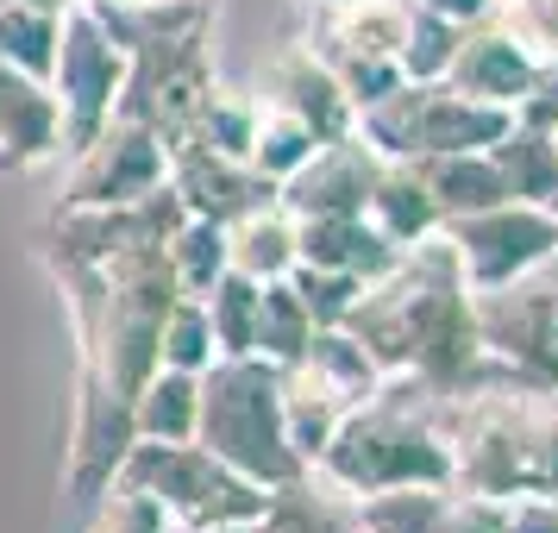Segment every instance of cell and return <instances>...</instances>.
<instances>
[{"label":"cell","mask_w":558,"mask_h":533,"mask_svg":"<svg viewBox=\"0 0 558 533\" xmlns=\"http://www.w3.org/2000/svg\"><path fill=\"white\" fill-rule=\"evenodd\" d=\"M214 358H220V346H214V327H207V302L202 295H177L170 314H163V327H157V364L202 377Z\"/></svg>","instance_id":"cell-14"},{"label":"cell","mask_w":558,"mask_h":533,"mask_svg":"<svg viewBox=\"0 0 558 533\" xmlns=\"http://www.w3.org/2000/svg\"><path fill=\"white\" fill-rule=\"evenodd\" d=\"M163 182L177 189V202L189 207V214L220 220V227H232L239 214H252V207H264L277 195L245 157H220V152H207V145H189V138L170 145V177Z\"/></svg>","instance_id":"cell-6"},{"label":"cell","mask_w":558,"mask_h":533,"mask_svg":"<svg viewBox=\"0 0 558 533\" xmlns=\"http://www.w3.org/2000/svg\"><path fill=\"white\" fill-rule=\"evenodd\" d=\"M177 533H270V528L257 514V521H214V528H177Z\"/></svg>","instance_id":"cell-17"},{"label":"cell","mask_w":558,"mask_h":533,"mask_svg":"<svg viewBox=\"0 0 558 533\" xmlns=\"http://www.w3.org/2000/svg\"><path fill=\"white\" fill-rule=\"evenodd\" d=\"M88 533H177V521L163 514L157 496L132 489V483H107L101 508H95V521H88Z\"/></svg>","instance_id":"cell-16"},{"label":"cell","mask_w":558,"mask_h":533,"mask_svg":"<svg viewBox=\"0 0 558 533\" xmlns=\"http://www.w3.org/2000/svg\"><path fill=\"white\" fill-rule=\"evenodd\" d=\"M202 302H207V327H214V346H220V358L252 352L264 282L245 277V270H220V277H214V282L202 289Z\"/></svg>","instance_id":"cell-11"},{"label":"cell","mask_w":558,"mask_h":533,"mask_svg":"<svg viewBox=\"0 0 558 533\" xmlns=\"http://www.w3.org/2000/svg\"><path fill=\"white\" fill-rule=\"evenodd\" d=\"M163 252H170V270H177L182 295H202L220 270H232L227 264V227H220V220H202V214H182V227L170 232Z\"/></svg>","instance_id":"cell-13"},{"label":"cell","mask_w":558,"mask_h":533,"mask_svg":"<svg viewBox=\"0 0 558 533\" xmlns=\"http://www.w3.org/2000/svg\"><path fill=\"white\" fill-rule=\"evenodd\" d=\"M63 20V13H57ZM57 20L51 13H32L20 0L0 7V63L26 70V76H51V57H57Z\"/></svg>","instance_id":"cell-15"},{"label":"cell","mask_w":558,"mask_h":533,"mask_svg":"<svg viewBox=\"0 0 558 533\" xmlns=\"http://www.w3.org/2000/svg\"><path fill=\"white\" fill-rule=\"evenodd\" d=\"M314 7H345V0H314Z\"/></svg>","instance_id":"cell-19"},{"label":"cell","mask_w":558,"mask_h":533,"mask_svg":"<svg viewBox=\"0 0 558 533\" xmlns=\"http://www.w3.org/2000/svg\"><path fill=\"white\" fill-rule=\"evenodd\" d=\"M113 483H132L163 502V514L177 528H214V521H257L270 489H257L252 477H239L232 464L182 439V446H163V439H132L120 464H113Z\"/></svg>","instance_id":"cell-2"},{"label":"cell","mask_w":558,"mask_h":533,"mask_svg":"<svg viewBox=\"0 0 558 533\" xmlns=\"http://www.w3.org/2000/svg\"><path fill=\"white\" fill-rule=\"evenodd\" d=\"M63 157V107L51 82L0 63V170H38Z\"/></svg>","instance_id":"cell-8"},{"label":"cell","mask_w":558,"mask_h":533,"mask_svg":"<svg viewBox=\"0 0 558 533\" xmlns=\"http://www.w3.org/2000/svg\"><path fill=\"white\" fill-rule=\"evenodd\" d=\"M70 182H63V207H113V202H138L163 189L170 177V145L151 126H138L126 113H113L88 145H76Z\"/></svg>","instance_id":"cell-4"},{"label":"cell","mask_w":558,"mask_h":533,"mask_svg":"<svg viewBox=\"0 0 558 533\" xmlns=\"http://www.w3.org/2000/svg\"><path fill=\"white\" fill-rule=\"evenodd\" d=\"M126 70H132V57L120 51L113 32L95 20V7H88V0L63 7V20H57V57H51V76H45L57 107H63V152L88 145V138L120 113Z\"/></svg>","instance_id":"cell-3"},{"label":"cell","mask_w":558,"mask_h":533,"mask_svg":"<svg viewBox=\"0 0 558 533\" xmlns=\"http://www.w3.org/2000/svg\"><path fill=\"white\" fill-rule=\"evenodd\" d=\"M371 189H377V157L352 145V138H320L277 182V202L295 220H320V214H364Z\"/></svg>","instance_id":"cell-5"},{"label":"cell","mask_w":558,"mask_h":533,"mask_svg":"<svg viewBox=\"0 0 558 533\" xmlns=\"http://www.w3.org/2000/svg\"><path fill=\"white\" fill-rule=\"evenodd\" d=\"M20 7H32V13H51V20H57V13H63V7H76V0H20Z\"/></svg>","instance_id":"cell-18"},{"label":"cell","mask_w":558,"mask_h":533,"mask_svg":"<svg viewBox=\"0 0 558 533\" xmlns=\"http://www.w3.org/2000/svg\"><path fill=\"white\" fill-rule=\"evenodd\" d=\"M195 446L232 464L257 489L302 483V452L282 427V371L257 352L214 358L202 371V414H195Z\"/></svg>","instance_id":"cell-1"},{"label":"cell","mask_w":558,"mask_h":533,"mask_svg":"<svg viewBox=\"0 0 558 533\" xmlns=\"http://www.w3.org/2000/svg\"><path fill=\"white\" fill-rule=\"evenodd\" d=\"M195 414H202V377L157 364L151 377L138 383V396H132V439L182 446V439H195Z\"/></svg>","instance_id":"cell-9"},{"label":"cell","mask_w":558,"mask_h":533,"mask_svg":"<svg viewBox=\"0 0 558 533\" xmlns=\"http://www.w3.org/2000/svg\"><path fill=\"white\" fill-rule=\"evenodd\" d=\"M307 339H314V314L302 307V295H295V282L277 277L264 282V302H257V339L252 352L270 358V364H295V358L307 352Z\"/></svg>","instance_id":"cell-12"},{"label":"cell","mask_w":558,"mask_h":533,"mask_svg":"<svg viewBox=\"0 0 558 533\" xmlns=\"http://www.w3.org/2000/svg\"><path fill=\"white\" fill-rule=\"evenodd\" d=\"M0 7H7V0H0Z\"/></svg>","instance_id":"cell-20"},{"label":"cell","mask_w":558,"mask_h":533,"mask_svg":"<svg viewBox=\"0 0 558 533\" xmlns=\"http://www.w3.org/2000/svg\"><path fill=\"white\" fill-rule=\"evenodd\" d=\"M257 101L289 113V120H302L314 138H339L345 120H352V95L339 88L327 63H314V51H277L264 63V76H257Z\"/></svg>","instance_id":"cell-7"},{"label":"cell","mask_w":558,"mask_h":533,"mask_svg":"<svg viewBox=\"0 0 558 533\" xmlns=\"http://www.w3.org/2000/svg\"><path fill=\"white\" fill-rule=\"evenodd\" d=\"M227 264L257 282H277L295 270V214H282V202H264L252 214H239L227 227Z\"/></svg>","instance_id":"cell-10"}]
</instances>
